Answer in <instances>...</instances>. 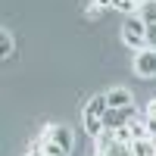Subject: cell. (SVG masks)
<instances>
[{
	"label": "cell",
	"mask_w": 156,
	"mask_h": 156,
	"mask_svg": "<svg viewBox=\"0 0 156 156\" xmlns=\"http://www.w3.org/2000/svg\"><path fill=\"white\" fill-rule=\"evenodd\" d=\"M0 56L3 59L12 56V37H9V31H0Z\"/></svg>",
	"instance_id": "cell-11"
},
{
	"label": "cell",
	"mask_w": 156,
	"mask_h": 156,
	"mask_svg": "<svg viewBox=\"0 0 156 156\" xmlns=\"http://www.w3.org/2000/svg\"><path fill=\"white\" fill-rule=\"evenodd\" d=\"M134 72L140 78H156V47H144L134 56Z\"/></svg>",
	"instance_id": "cell-2"
},
{
	"label": "cell",
	"mask_w": 156,
	"mask_h": 156,
	"mask_svg": "<svg viewBox=\"0 0 156 156\" xmlns=\"http://www.w3.org/2000/svg\"><path fill=\"white\" fill-rule=\"evenodd\" d=\"M103 128H106V125H103V119H84V131H87L90 137H97Z\"/></svg>",
	"instance_id": "cell-12"
},
{
	"label": "cell",
	"mask_w": 156,
	"mask_h": 156,
	"mask_svg": "<svg viewBox=\"0 0 156 156\" xmlns=\"http://www.w3.org/2000/svg\"><path fill=\"white\" fill-rule=\"evenodd\" d=\"M106 109H109L106 94H97V97L87 100V106H84V119H103V115H106Z\"/></svg>",
	"instance_id": "cell-4"
},
{
	"label": "cell",
	"mask_w": 156,
	"mask_h": 156,
	"mask_svg": "<svg viewBox=\"0 0 156 156\" xmlns=\"http://www.w3.org/2000/svg\"><path fill=\"white\" fill-rule=\"evenodd\" d=\"M112 131H115V140H119V144H131V140H134V134H131V128H128V125L112 128Z\"/></svg>",
	"instance_id": "cell-13"
},
{
	"label": "cell",
	"mask_w": 156,
	"mask_h": 156,
	"mask_svg": "<svg viewBox=\"0 0 156 156\" xmlns=\"http://www.w3.org/2000/svg\"><path fill=\"white\" fill-rule=\"evenodd\" d=\"M97 6H100V9H106V6H112V0H97Z\"/></svg>",
	"instance_id": "cell-18"
},
{
	"label": "cell",
	"mask_w": 156,
	"mask_h": 156,
	"mask_svg": "<svg viewBox=\"0 0 156 156\" xmlns=\"http://www.w3.org/2000/svg\"><path fill=\"white\" fill-rule=\"evenodd\" d=\"M147 128H150V134L156 137V115H147Z\"/></svg>",
	"instance_id": "cell-15"
},
{
	"label": "cell",
	"mask_w": 156,
	"mask_h": 156,
	"mask_svg": "<svg viewBox=\"0 0 156 156\" xmlns=\"http://www.w3.org/2000/svg\"><path fill=\"white\" fill-rule=\"evenodd\" d=\"M140 3H150V0H137V6H140Z\"/></svg>",
	"instance_id": "cell-19"
},
{
	"label": "cell",
	"mask_w": 156,
	"mask_h": 156,
	"mask_svg": "<svg viewBox=\"0 0 156 156\" xmlns=\"http://www.w3.org/2000/svg\"><path fill=\"white\" fill-rule=\"evenodd\" d=\"M28 156H47V153H44V150H41V147H37V144H34V147H31V153H28Z\"/></svg>",
	"instance_id": "cell-16"
},
{
	"label": "cell",
	"mask_w": 156,
	"mask_h": 156,
	"mask_svg": "<svg viewBox=\"0 0 156 156\" xmlns=\"http://www.w3.org/2000/svg\"><path fill=\"white\" fill-rule=\"evenodd\" d=\"M44 137H50V140H56V144L66 150L69 156H72V147H75V131L69 125H59V122H53V125H47V131H44Z\"/></svg>",
	"instance_id": "cell-1"
},
{
	"label": "cell",
	"mask_w": 156,
	"mask_h": 156,
	"mask_svg": "<svg viewBox=\"0 0 156 156\" xmlns=\"http://www.w3.org/2000/svg\"><path fill=\"white\" fill-rule=\"evenodd\" d=\"M137 16L144 19L147 25H153V22H156V0H150V3H140V6H137Z\"/></svg>",
	"instance_id": "cell-9"
},
{
	"label": "cell",
	"mask_w": 156,
	"mask_h": 156,
	"mask_svg": "<svg viewBox=\"0 0 156 156\" xmlns=\"http://www.w3.org/2000/svg\"><path fill=\"white\" fill-rule=\"evenodd\" d=\"M100 150H106L109 156H134V150H131V144H119V140H112L109 147H100Z\"/></svg>",
	"instance_id": "cell-10"
},
{
	"label": "cell",
	"mask_w": 156,
	"mask_h": 156,
	"mask_svg": "<svg viewBox=\"0 0 156 156\" xmlns=\"http://www.w3.org/2000/svg\"><path fill=\"white\" fill-rule=\"evenodd\" d=\"M128 128H131L134 140H140V137H153V134H150V128H147V119H137V115H134V119L128 122Z\"/></svg>",
	"instance_id": "cell-8"
},
{
	"label": "cell",
	"mask_w": 156,
	"mask_h": 156,
	"mask_svg": "<svg viewBox=\"0 0 156 156\" xmlns=\"http://www.w3.org/2000/svg\"><path fill=\"white\" fill-rule=\"evenodd\" d=\"M147 115H156V97L150 100V106H147Z\"/></svg>",
	"instance_id": "cell-17"
},
{
	"label": "cell",
	"mask_w": 156,
	"mask_h": 156,
	"mask_svg": "<svg viewBox=\"0 0 156 156\" xmlns=\"http://www.w3.org/2000/svg\"><path fill=\"white\" fill-rule=\"evenodd\" d=\"M131 150H134V156H156V137L131 140Z\"/></svg>",
	"instance_id": "cell-5"
},
{
	"label": "cell",
	"mask_w": 156,
	"mask_h": 156,
	"mask_svg": "<svg viewBox=\"0 0 156 156\" xmlns=\"http://www.w3.org/2000/svg\"><path fill=\"white\" fill-rule=\"evenodd\" d=\"M106 100H109V106H115V109L134 106V94H131L128 87H109V90H106Z\"/></svg>",
	"instance_id": "cell-3"
},
{
	"label": "cell",
	"mask_w": 156,
	"mask_h": 156,
	"mask_svg": "<svg viewBox=\"0 0 156 156\" xmlns=\"http://www.w3.org/2000/svg\"><path fill=\"white\" fill-rule=\"evenodd\" d=\"M37 147H41L47 156H69L66 150H62V147L56 144V140H50V137H44V134H41V140H37Z\"/></svg>",
	"instance_id": "cell-7"
},
{
	"label": "cell",
	"mask_w": 156,
	"mask_h": 156,
	"mask_svg": "<svg viewBox=\"0 0 156 156\" xmlns=\"http://www.w3.org/2000/svg\"><path fill=\"white\" fill-rule=\"evenodd\" d=\"M147 47H156V22L147 25Z\"/></svg>",
	"instance_id": "cell-14"
},
{
	"label": "cell",
	"mask_w": 156,
	"mask_h": 156,
	"mask_svg": "<svg viewBox=\"0 0 156 156\" xmlns=\"http://www.w3.org/2000/svg\"><path fill=\"white\" fill-rule=\"evenodd\" d=\"M122 44H125V47H131V50H144V47H147V37H144V34H134V31H125V28H122Z\"/></svg>",
	"instance_id": "cell-6"
}]
</instances>
